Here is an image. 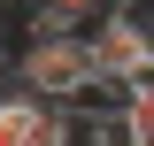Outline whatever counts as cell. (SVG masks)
<instances>
[{
	"mask_svg": "<svg viewBox=\"0 0 154 146\" xmlns=\"http://www.w3.org/2000/svg\"><path fill=\"white\" fill-rule=\"evenodd\" d=\"M85 85H93V46H85V38H23L16 92H31L46 108H69Z\"/></svg>",
	"mask_w": 154,
	"mask_h": 146,
	"instance_id": "6da1fadb",
	"label": "cell"
},
{
	"mask_svg": "<svg viewBox=\"0 0 154 146\" xmlns=\"http://www.w3.org/2000/svg\"><path fill=\"white\" fill-rule=\"evenodd\" d=\"M85 46H93V77H108V85H139V77H154V31H146L139 8H123V0L85 31Z\"/></svg>",
	"mask_w": 154,
	"mask_h": 146,
	"instance_id": "7a4b0ae2",
	"label": "cell"
},
{
	"mask_svg": "<svg viewBox=\"0 0 154 146\" xmlns=\"http://www.w3.org/2000/svg\"><path fill=\"white\" fill-rule=\"evenodd\" d=\"M38 123H46V100H31V92H0V146H31Z\"/></svg>",
	"mask_w": 154,
	"mask_h": 146,
	"instance_id": "3957f363",
	"label": "cell"
},
{
	"mask_svg": "<svg viewBox=\"0 0 154 146\" xmlns=\"http://www.w3.org/2000/svg\"><path fill=\"white\" fill-rule=\"evenodd\" d=\"M123 115H131V131H139V138H154V77H139V85H131Z\"/></svg>",
	"mask_w": 154,
	"mask_h": 146,
	"instance_id": "277c9868",
	"label": "cell"
},
{
	"mask_svg": "<svg viewBox=\"0 0 154 146\" xmlns=\"http://www.w3.org/2000/svg\"><path fill=\"white\" fill-rule=\"evenodd\" d=\"M93 146H139L131 115H100V123H93Z\"/></svg>",
	"mask_w": 154,
	"mask_h": 146,
	"instance_id": "5b68a950",
	"label": "cell"
}]
</instances>
